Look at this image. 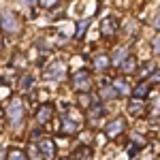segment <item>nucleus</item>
Wrapping results in <instances>:
<instances>
[{"mask_svg":"<svg viewBox=\"0 0 160 160\" xmlns=\"http://www.w3.org/2000/svg\"><path fill=\"white\" fill-rule=\"evenodd\" d=\"M7 120L11 126H19L24 122V105H22V98L13 96L7 105Z\"/></svg>","mask_w":160,"mask_h":160,"instance_id":"1","label":"nucleus"},{"mask_svg":"<svg viewBox=\"0 0 160 160\" xmlns=\"http://www.w3.org/2000/svg\"><path fill=\"white\" fill-rule=\"evenodd\" d=\"M0 28H2L4 32H9V34L19 32V28H22V26H19V17H17L11 9L0 11Z\"/></svg>","mask_w":160,"mask_h":160,"instance_id":"2","label":"nucleus"},{"mask_svg":"<svg viewBox=\"0 0 160 160\" xmlns=\"http://www.w3.org/2000/svg\"><path fill=\"white\" fill-rule=\"evenodd\" d=\"M64 75H66V64L62 60H56L45 68V75H43V77H45L47 81H60Z\"/></svg>","mask_w":160,"mask_h":160,"instance_id":"3","label":"nucleus"},{"mask_svg":"<svg viewBox=\"0 0 160 160\" xmlns=\"http://www.w3.org/2000/svg\"><path fill=\"white\" fill-rule=\"evenodd\" d=\"M73 88L77 92H90V88H92V79H90V75L86 71H77L73 75Z\"/></svg>","mask_w":160,"mask_h":160,"instance_id":"4","label":"nucleus"},{"mask_svg":"<svg viewBox=\"0 0 160 160\" xmlns=\"http://www.w3.org/2000/svg\"><path fill=\"white\" fill-rule=\"evenodd\" d=\"M37 148H38V154H41V158L43 160H53L56 158V143L51 141V139H41L37 143Z\"/></svg>","mask_w":160,"mask_h":160,"instance_id":"5","label":"nucleus"},{"mask_svg":"<svg viewBox=\"0 0 160 160\" xmlns=\"http://www.w3.org/2000/svg\"><path fill=\"white\" fill-rule=\"evenodd\" d=\"M124 130V120L122 118H115V120H111L107 126H105V135L109 137V139H115L118 135H122Z\"/></svg>","mask_w":160,"mask_h":160,"instance_id":"6","label":"nucleus"},{"mask_svg":"<svg viewBox=\"0 0 160 160\" xmlns=\"http://www.w3.org/2000/svg\"><path fill=\"white\" fill-rule=\"evenodd\" d=\"M128 56H130V49L128 47H118V49L111 53V64L113 66H122L124 62L128 60Z\"/></svg>","mask_w":160,"mask_h":160,"instance_id":"7","label":"nucleus"},{"mask_svg":"<svg viewBox=\"0 0 160 160\" xmlns=\"http://www.w3.org/2000/svg\"><path fill=\"white\" fill-rule=\"evenodd\" d=\"M115 30H118V19H113V17H105L102 24H100V34H102V37H113Z\"/></svg>","mask_w":160,"mask_h":160,"instance_id":"8","label":"nucleus"},{"mask_svg":"<svg viewBox=\"0 0 160 160\" xmlns=\"http://www.w3.org/2000/svg\"><path fill=\"white\" fill-rule=\"evenodd\" d=\"M51 115H53V105L47 102V105H41L37 111V122L38 124H47L51 120Z\"/></svg>","mask_w":160,"mask_h":160,"instance_id":"9","label":"nucleus"},{"mask_svg":"<svg viewBox=\"0 0 160 160\" xmlns=\"http://www.w3.org/2000/svg\"><path fill=\"white\" fill-rule=\"evenodd\" d=\"M71 160H92V149L88 148V145H81V148H77L73 152Z\"/></svg>","mask_w":160,"mask_h":160,"instance_id":"10","label":"nucleus"},{"mask_svg":"<svg viewBox=\"0 0 160 160\" xmlns=\"http://www.w3.org/2000/svg\"><path fill=\"white\" fill-rule=\"evenodd\" d=\"M149 86H152V83H149V81H141V83H137L135 86V90H132V96H135V98H145V96H148L149 94Z\"/></svg>","mask_w":160,"mask_h":160,"instance_id":"11","label":"nucleus"},{"mask_svg":"<svg viewBox=\"0 0 160 160\" xmlns=\"http://www.w3.org/2000/svg\"><path fill=\"white\" fill-rule=\"evenodd\" d=\"M77 130H79V126H77V122H73L71 118H62V132L64 135H77Z\"/></svg>","mask_w":160,"mask_h":160,"instance_id":"12","label":"nucleus"},{"mask_svg":"<svg viewBox=\"0 0 160 160\" xmlns=\"http://www.w3.org/2000/svg\"><path fill=\"white\" fill-rule=\"evenodd\" d=\"M111 86H113V90H115V92H118L120 96H128V94H132L130 86H128V83H126L124 79H115V81H113Z\"/></svg>","mask_w":160,"mask_h":160,"instance_id":"13","label":"nucleus"},{"mask_svg":"<svg viewBox=\"0 0 160 160\" xmlns=\"http://www.w3.org/2000/svg\"><path fill=\"white\" fill-rule=\"evenodd\" d=\"M34 86V77L32 75H22V81H19V92H30Z\"/></svg>","mask_w":160,"mask_h":160,"instance_id":"14","label":"nucleus"},{"mask_svg":"<svg viewBox=\"0 0 160 160\" xmlns=\"http://www.w3.org/2000/svg\"><path fill=\"white\" fill-rule=\"evenodd\" d=\"M102 113H105L102 105H100V102H94V105L88 109V118H90V122H94V120H96V118H100Z\"/></svg>","mask_w":160,"mask_h":160,"instance_id":"15","label":"nucleus"},{"mask_svg":"<svg viewBox=\"0 0 160 160\" xmlns=\"http://www.w3.org/2000/svg\"><path fill=\"white\" fill-rule=\"evenodd\" d=\"M109 64H111L109 56H105V53H98V56H94V66H96L98 71H105Z\"/></svg>","mask_w":160,"mask_h":160,"instance_id":"16","label":"nucleus"},{"mask_svg":"<svg viewBox=\"0 0 160 160\" xmlns=\"http://www.w3.org/2000/svg\"><path fill=\"white\" fill-rule=\"evenodd\" d=\"M141 109H143V100L132 96V100L128 102V113H130V115H139V113H141Z\"/></svg>","mask_w":160,"mask_h":160,"instance_id":"17","label":"nucleus"},{"mask_svg":"<svg viewBox=\"0 0 160 160\" xmlns=\"http://www.w3.org/2000/svg\"><path fill=\"white\" fill-rule=\"evenodd\" d=\"M88 28H90V19H81V22H77V30H75V38H83L88 32Z\"/></svg>","mask_w":160,"mask_h":160,"instance_id":"18","label":"nucleus"},{"mask_svg":"<svg viewBox=\"0 0 160 160\" xmlns=\"http://www.w3.org/2000/svg\"><path fill=\"white\" fill-rule=\"evenodd\" d=\"M7 160H28V156H26V152H22V149H11L7 154Z\"/></svg>","mask_w":160,"mask_h":160,"instance_id":"19","label":"nucleus"},{"mask_svg":"<svg viewBox=\"0 0 160 160\" xmlns=\"http://www.w3.org/2000/svg\"><path fill=\"white\" fill-rule=\"evenodd\" d=\"M115 94H118V92L113 90V86H107V88H102V90H100V96H102L105 100H109V98H115Z\"/></svg>","mask_w":160,"mask_h":160,"instance_id":"20","label":"nucleus"},{"mask_svg":"<svg viewBox=\"0 0 160 160\" xmlns=\"http://www.w3.org/2000/svg\"><path fill=\"white\" fill-rule=\"evenodd\" d=\"M122 68H124V73H135V71H137V64H135V60H132V58L128 56V60H126V62L122 64Z\"/></svg>","mask_w":160,"mask_h":160,"instance_id":"21","label":"nucleus"},{"mask_svg":"<svg viewBox=\"0 0 160 160\" xmlns=\"http://www.w3.org/2000/svg\"><path fill=\"white\" fill-rule=\"evenodd\" d=\"M38 2H41V7H43V9H53L60 0H38Z\"/></svg>","mask_w":160,"mask_h":160,"instance_id":"22","label":"nucleus"},{"mask_svg":"<svg viewBox=\"0 0 160 160\" xmlns=\"http://www.w3.org/2000/svg\"><path fill=\"white\" fill-rule=\"evenodd\" d=\"M149 83H160V68L152 71V75H149Z\"/></svg>","mask_w":160,"mask_h":160,"instance_id":"23","label":"nucleus"},{"mask_svg":"<svg viewBox=\"0 0 160 160\" xmlns=\"http://www.w3.org/2000/svg\"><path fill=\"white\" fill-rule=\"evenodd\" d=\"M152 47H154V51H158V53H160V34H158V37H154V41H152Z\"/></svg>","mask_w":160,"mask_h":160,"instance_id":"24","label":"nucleus"},{"mask_svg":"<svg viewBox=\"0 0 160 160\" xmlns=\"http://www.w3.org/2000/svg\"><path fill=\"white\" fill-rule=\"evenodd\" d=\"M22 4L30 9V7H34V4H37V0H22Z\"/></svg>","mask_w":160,"mask_h":160,"instance_id":"25","label":"nucleus"},{"mask_svg":"<svg viewBox=\"0 0 160 160\" xmlns=\"http://www.w3.org/2000/svg\"><path fill=\"white\" fill-rule=\"evenodd\" d=\"M154 26H156V28H158V30H160V13H158V15H156V19H154Z\"/></svg>","mask_w":160,"mask_h":160,"instance_id":"26","label":"nucleus"},{"mask_svg":"<svg viewBox=\"0 0 160 160\" xmlns=\"http://www.w3.org/2000/svg\"><path fill=\"white\" fill-rule=\"evenodd\" d=\"M0 160H7V152L4 149H0Z\"/></svg>","mask_w":160,"mask_h":160,"instance_id":"27","label":"nucleus"},{"mask_svg":"<svg viewBox=\"0 0 160 160\" xmlns=\"http://www.w3.org/2000/svg\"><path fill=\"white\" fill-rule=\"evenodd\" d=\"M0 49H2V38H0Z\"/></svg>","mask_w":160,"mask_h":160,"instance_id":"28","label":"nucleus"}]
</instances>
